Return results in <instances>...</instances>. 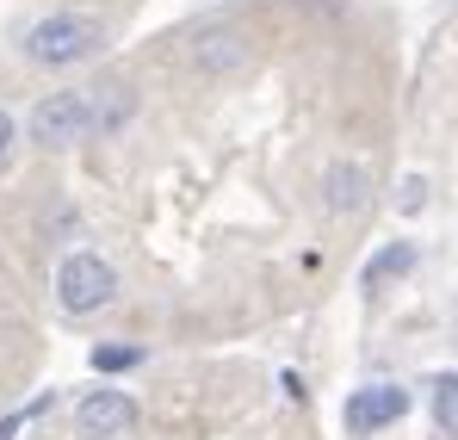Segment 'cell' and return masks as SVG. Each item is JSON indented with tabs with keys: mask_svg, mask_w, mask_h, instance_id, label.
Returning a JSON list of instances; mask_svg holds the SVG:
<instances>
[{
	"mask_svg": "<svg viewBox=\"0 0 458 440\" xmlns=\"http://www.w3.org/2000/svg\"><path fill=\"white\" fill-rule=\"evenodd\" d=\"M112 298H118V267L106 255H93V248L63 255V267H56V310L63 316H93Z\"/></svg>",
	"mask_w": 458,
	"mask_h": 440,
	"instance_id": "3",
	"label": "cell"
},
{
	"mask_svg": "<svg viewBox=\"0 0 458 440\" xmlns=\"http://www.w3.org/2000/svg\"><path fill=\"white\" fill-rule=\"evenodd\" d=\"M75 428L87 440H118L137 428V397L131 391H118V384H99V391H87L75 403Z\"/></svg>",
	"mask_w": 458,
	"mask_h": 440,
	"instance_id": "4",
	"label": "cell"
},
{
	"mask_svg": "<svg viewBox=\"0 0 458 440\" xmlns=\"http://www.w3.org/2000/svg\"><path fill=\"white\" fill-rule=\"evenodd\" d=\"M131 367H143V348H131V341L93 348V372H131Z\"/></svg>",
	"mask_w": 458,
	"mask_h": 440,
	"instance_id": "11",
	"label": "cell"
},
{
	"mask_svg": "<svg viewBox=\"0 0 458 440\" xmlns=\"http://www.w3.org/2000/svg\"><path fill=\"white\" fill-rule=\"evenodd\" d=\"M403 416H409V391H403V384H366V391H353L347 410H341L347 435H378V428H396Z\"/></svg>",
	"mask_w": 458,
	"mask_h": 440,
	"instance_id": "5",
	"label": "cell"
},
{
	"mask_svg": "<svg viewBox=\"0 0 458 440\" xmlns=\"http://www.w3.org/2000/svg\"><path fill=\"white\" fill-rule=\"evenodd\" d=\"M372 205V174L360 161H328L322 168V211L328 218H360Z\"/></svg>",
	"mask_w": 458,
	"mask_h": 440,
	"instance_id": "6",
	"label": "cell"
},
{
	"mask_svg": "<svg viewBox=\"0 0 458 440\" xmlns=\"http://www.w3.org/2000/svg\"><path fill=\"white\" fill-rule=\"evenodd\" d=\"M421 205H428V180H421V174H409V180H403V193H396V211H421Z\"/></svg>",
	"mask_w": 458,
	"mask_h": 440,
	"instance_id": "12",
	"label": "cell"
},
{
	"mask_svg": "<svg viewBox=\"0 0 458 440\" xmlns=\"http://www.w3.org/2000/svg\"><path fill=\"white\" fill-rule=\"evenodd\" d=\"M19 50H25V63H38V69H75V63H87V56L106 50V25H99L93 13H44L38 25H25Z\"/></svg>",
	"mask_w": 458,
	"mask_h": 440,
	"instance_id": "1",
	"label": "cell"
},
{
	"mask_svg": "<svg viewBox=\"0 0 458 440\" xmlns=\"http://www.w3.org/2000/svg\"><path fill=\"white\" fill-rule=\"evenodd\" d=\"M415 261H421V248H415V242H384L378 255L360 267V286H366V292H384V286L409 280V273H415Z\"/></svg>",
	"mask_w": 458,
	"mask_h": 440,
	"instance_id": "8",
	"label": "cell"
},
{
	"mask_svg": "<svg viewBox=\"0 0 458 440\" xmlns=\"http://www.w3.org/2000/svg\"><path fill=\"white\" fill-rule=\"evenodd\" d=\"M248 31H235V25H205L199 38H192V69L199 74H235L248 69Z\"/></svg>",
	"mask_w": 458,
	"mask_h": 440,
	"instance_id": "7",
	"label": "cell"
},
{
	"mask_svg": "<svg viewBox=\"0 0 458 440\" xmlns=\"http://www.w3.org/2000/svg\"><path fill=\"white\" fill-rule=\"evenodd\" d=\"M428 410H434L440 440H458V372H440V378L428 384Z\"/></svg>",
	"mask_w": 458,
	"mask_h": 440,
	"instance_id": "10",
	"label": "cell"
},
{
	"mask_svg": "<svg viewBox=\"0 0 458 440\" xmlns=\"http://www.w3.org/2000/svg\"><path fill=\"white\" fill-rule=\"evenodd\" d=\"M93 99H99V137L124 131V125L137 118V93H131L124 81H112V87H93Z\"/></svg>",
	"mask_w": 458,
	"mask_h": 440,
	"instance_id": "9",
	"label": "cell"
},
{
	"mask_svg": "<svg viewBox=\"0 0 458 440\" xmlns=\"http://www.w3.org/2000/svg\"><path fill=\"white\" fill-rule=\"evenodd\" d=\"M25 131H31V143H44V149H69V143L99 137V99H93V87L44 93L31 106V118H25Z\"/></svg>",
	"mask_w": 458,
	"mask_h": 440,
	"instance_id": "2",
	"label": "cell"
},
{
	"mask_svg": "<svg viewBox=\"0 0 458 440\" xmlns=\"http://www.w3.org/2000/svg\"><path fill=\"white\" fill-rule=\"evenodd\" d=\"M25 416H31V410H19V416H0V440L19 435V428H25Z\"/></svg>",
	"mask_w": 458,
	"mask_h": 440,
	"instance_id": "13",
	"label": "cell"
},
{
	"mask_svg": "<svg viewBox=\"0 0 458 440\" xmlns=\"http://www.w3.org/2000/svg\"><path fill=\"white\" fill-rule=\"evenodd\" d=\"M6 155H13V118L0 112V161H6Z\"/></svg>",
	"mask_w": 458,
	"mask_h": 440,
	"instance_id": "14",
	"label": "cell"
}]
</instances>
